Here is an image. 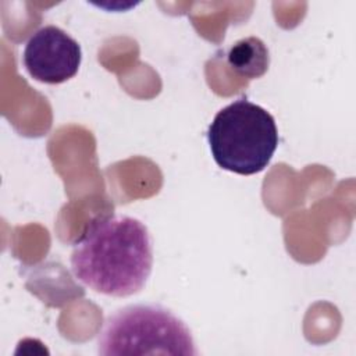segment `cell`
Masks as SVG:
<instances>
[{
	"mask_svg": "<svg viewBox=\"0 0 356 356\" xmlns=\"http://www.w3.org/2000/svg\"><path fill=\"white\" fill-rule=\"evenodd\" d=\"M214 161L224 170L252 175L263 171L278 146L274 117L261 106L238 99L221 108L207 129Z\"/></svg>",
	"mask_w": 356,
	"mask_h": 356,
	"instance_id": "cell-2",
	"label": "cell"
},
{
	"mask_svg": "<svg viewBox=\"0 0 356 356\" xmlns=\"http://www.w3.org/2000/svg\"><path fill=\"white\" fill-rule=\"evenodd\" d=\"M22 61L33 79L43 83H61L78 72L82 50L79 43L64 29L44 25L29 36Z\"/></svg>",
	"mask_w": 356,
	"mask_h": 356,
	"instance_id": "cell-4",
	"label": "cell"
},
{
	"mask_svg": "<svg viewBox=\"0 0 356 356\" xmlns=\"http://www.w3.org/2000/svg\"><path fill=\"white\" fill-rule=\"evenodd\" d=\"M71 271L95 292L108 296L138 293L153 267V243L147 227L122 214L97 216L72 243Z\"/></svg>",
	"mask_w": 356,
	"mask_h": 356,
	"instance_id": "cell-1",
	"label": "cell"
},
{
	"mask_svg": "<svg viewBox=\"0 0 356 356\" xmlns=\"http://www.w3.org/2000/svg\"><path fill=\"white\" fill-rule=\"evenodd\" d=\"M97 353L197 355L188 325L171 310L154 303L129 305L110 314L97 335Z\"/></svg>",
	"mask_w": 356,
	"mask_h": 356,
	"instance_id": "cell-3",
	"label": "cell"
},
{
	"mask_svg": "<svg viewBox=\"0 0 356 356\" xmlns=\"http://www.w3.org/2000/svg\"><path fill=\"white\" fill-rule=\"evenodd\" d=\"M228 65L242 78L263 76L270 65V53L266 43L256 36L235 42L227 53Z\"/></svg>",
	"mask_w": 356,
	"mask_h": 356,
	"instance_id": "cell-5",
	"label": "cell"
}]
</instances>
